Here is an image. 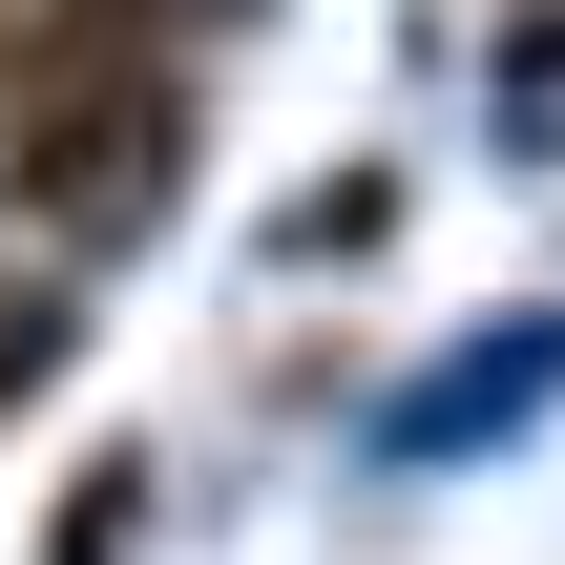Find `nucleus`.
I'll list each match as a JSON object with an SVG mask.
<instances>
[{
	"label": "nucleus",
	"instance_id": "f03ea898",
	"mask_svg": "<svg viewBox=\"0 0 565 565\" xmlns=\"http://www.w3.org/2000/svg\"><path fill=\"white\" fill-rule=\"evenodd\" d=\"M42 377H63V294L0 252V398H42Z\"/></svg>",
	"mask_w": 565,
	"mask_h": 565
},
{
	"label": "nucleus",
	"instance_id": "f257e3e1",
	"mask_svg": "<svg viewBox=\"0 0 565 565\" xmlns=\"http://www.w3.org/2000/svg\"><path fill=\"white\" fill-rule=\"evenodd\" d=\"M189 147H210V63H63L0 105V210L42 252H126L189 189Z\"/></svg>",
	"mask_w": 565,
	"mask_h": 565
}]
</instances>
